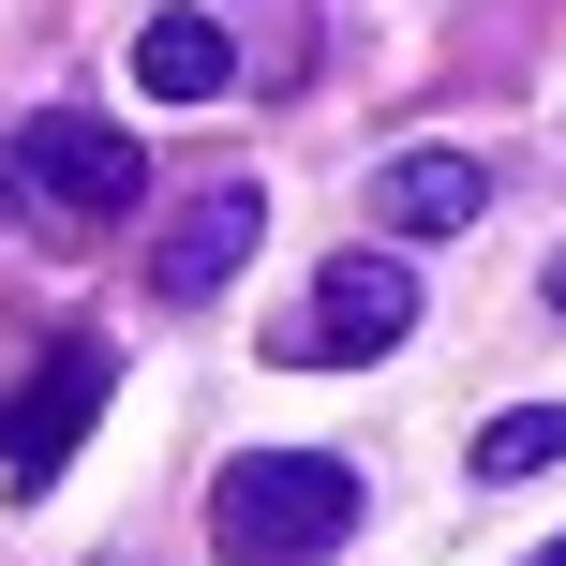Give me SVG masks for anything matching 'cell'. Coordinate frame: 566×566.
Instances as JSON below:
<instances>
[{
	"label": "cell",
	"instance_id": "obj_1",
	"mask_svg": "<svg viewBox=\"0 0 566 566\" xmlns=\"http://www.w3.org/2000/svg\"><path fill=\"white\" fill-rule=\"evenodd\" d=\"M358 537V478L328 448H239L209 478V552L224 566H328Z\"/></svg>",
	"mask_w": 566,
	"mask_h": 566
},
{
	"label": "cell",
	"instance_id": "obj_2",
	"mask_svg": "<svg viewBox=\"0 0 566 566\" xmlns=\"http://www.w3.org/2000/svg\"><path fill=\"white\" fill-rule=\"evenodd\" d=\"M135 195H149V165H135L119 119H30V135H0V239L75 254V239L119 224Z\"/></svg>",
	"mask_w": 566,
	"mask_h": 566
},
{
	"label": "cell",
	"instance_id": "obj_3",
	"mask_svg": "<svg viewBox=\"0 0 566 566\" xmlns=\"http://www.w3.org/2000/svg\"><path fill=\"white\" fill-rule=\"evenodd\" d=\"M402 328H418V269H402V254H328V269H313V298L269 328V358H298V373H358V358H388Z\"/></svg>",
	"mask_w": 566,
	"mask_h": 566
},
{
	"label": "cell",
	"instance_id": "obj_4",
	"mask_svg": "<svg viewBox=\"0 0 566 566\" xmlns=\"http://www.w3.org/2000/svg\"><path fill=\"white\" fill-rule=\"evenodd\" d=\"M254 239H269V195H254V179H239V165L179 179V195H165V224H149V298H165V313L224 298V283L254 269Z\"/></svg>",
	"mask_w": 566,
	"mask_h": 566
},
{
	"label": "cell",
	"instance_id": "obj_5",
	"mask_svg": "<svg viewBox=\"0 0 566 566\" xmlns=\"http://www.w3.org/2000/svg\"><path fill=\"white\" fill-rule=\"evenodd\" d=\"M478 209H492L478 149H388V165H373V224H388V239H462Z\"/></svg>",
	"mask_w": 566,
	"mask_h": 566
},
{
	"label": "cell",
	"instance_id": "obj_6",
	"mask_svg": "<svg viewBox=\"0 0 566 566\" xmlns=\"http://www.w3.org/2000/svg\"><path fill=\"white\" fill-rule=\"evenodd\" d=\"M90 402H105V343H60V358L0 402V462H60V448L90 432Z\"/></svg>",
	"mask_w": 566,
	"mask_h": 566
},
{
	"label": "cell",
	"instance_id": "obj_7",
	"mask_svg": "<svg viewBox=\"0 0 566 566\" xmlns=\"http://www.w3.org/2000/svg\"><path fill=\"white\" fill-rule=\"evenodd\" d=\"M135 90H149V105H224V90H239L224 15H149L135 30Z\"/></svg>",
	"mask_w": 566,
	"mask_h": 566
},
{
	"label": "cell",
	"instance_id": "obj_8",
	"mask_svg": "<svg viewBox=\"0 0 566 566\" xmlns=\"http://www.w3.org/2000/svg\"><path fill=\"white\" fill-rule=\"evenodd\" d=\"M552 462H566V402H522L478 432V478H552Z\"/></svg>",
	"mask_w": 566,
	"mask_h": 566
},
{
	"label": "cell",
	"instance_id": "obj_9",
	"mask_svg": "<svg viewBox=\"0 0 566 566\" xmlns=\"http://www.w3.org/2000/svg\"><path fill=\"white\" fill-rule=\"evenodd\" d=\"M537 298H552V313H566V254H552V283H537Z\"/></svg>",
	"mask_w": 566,
	"mask_h": 566
},
{
	"label": "cell",
	"instance_id": "obj_10",
	"mask_svg": "<svg viewBox=\"0 0 566 566\" xmlns=\"http://www.w3.org/2000/svg\"><path fill=\"white\" fill-rule=\"evenodd\" d=\"M522 566H566V537H552V552H522Z\"/></svg>",
	"mask_w": 566,
	"mask_h": 566
}]
</instances>
